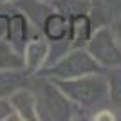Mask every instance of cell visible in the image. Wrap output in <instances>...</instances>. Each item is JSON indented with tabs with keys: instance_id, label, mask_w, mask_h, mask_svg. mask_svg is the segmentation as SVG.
Returning a JSON list of instances; mask_svg holds the SVG:
<instances>
[{
	"instance_id": "obj_1",
	"label": "cell",
	"mask_w": 121,
	"mask_h": 121,
	"mask_svg": "<svg viewBox=\"0 0 121 121\" xmlns=\"http://www.w3.org/2000/svg\"><path fill=\"white\" fill-rule=\"evenodd\" d=\"M54 83L76 107L74 119H80V114H85V119H91L92 112H96L98 108L110 107L108 80L105 71L85 74L72 80H54Z\"/></svg>"
},
{
	"instance_id": "obj_2",
	"label": "cell",
	"mask_w": 121,
	"mask_h": 121,
	"mask_svg": "<svg viewBox=\"0 0 121 121\" xmlns=\"http://www.w3.org/2000/svg\"><path fill=\"white\" fill-rule=\"evenodd\" d=\"M31 91L36 99L38 121H69L76 117V107L47 76L33 74L29 78Z\"/></svg>"
},
{
	"instance_id": "obj_3",
	"label": "cell",
	"mask_w": 121,
	"mask_h": 121,
	"mask_svg": "<svg viewBox=\"0 0 121 121\" xmlns=\"http://www.w3.org/2000/svg\"><path fill=\"white\" fill-rule=\"evenodd\" d=\"M103 71L105 69L92 58L91 52L85 47H72L56 63L40 71L38 74L52 78V80H72V78H80V76H85V74L103 72Z\"/></svg>"
},
{
	"instance_id": "obj_4",
	"label": "cell",
	"mask_w": 121,
	"mask_h": 121,
	"mask_svg": "<svg viewBox=\"0 0 121 121\" xmlns=\"http://www.w3.org/2000/svg\"><path fill=\"white\" fill-rule=\"evenodd\" d=\"M85 49L103 69L121 65V43L114 36L110 25H101V27L94 29Z\"/></svg>"
},
{
	"instance_id": "obj_5",
	"label": "cell",
	"mask_w": 121,
	"mask_h": 121,
	"mask_svg": "<svg viewBox=\"0 0 121 121\" xmlns=\"http://www.w3.org/2000/svg\"><path fill=\"white\" fill-rule=\"evenodd\" d=\"M31 38H33V27H31L29 20L25 18V15L22 11H18L16 7H11L5 40L9 42L18 52L24 54V49H25V45H27V42H29Z\"/></svg>"
},
{
	"instance_id": "obj_6",
	"label": "cell",
	"mask_w": 121,
	"mask_h": 121,
	"mask_svg": "<svg viewBox=\"0 0 121 121\" xmlns=\"http://www.w3.org/2000/svg\"><path fill=\"white\" fill-rule=\"evenodd\" d=\"M49 54V42L42 35L33 36L24 49V71L25 74H38L45 67V60Z\"/></svg>"
},
{
	"instance_id": "obj_7",
	"label": "cell",
	"mask_w": 121,
	"mask_h": 121,
	"mask_svg": "<svg viewBox=\"0 0 121 121\" xmlns=\"http://www.w3.org/2000/svg\"><path fill=\"white\" fill-rule=\"evenodd\" d=\"M11 5L16 7L18 11H22L25 15V18L29 20L31 27L42 35L43 20L52 13V5L49 2H42V0H15Z\"/></svg>"
},
{
	"instance_id": "obj_8",
	"label": "cell",
	"mask_w": 121,
	"mask_h": 121,
	"mask_svg": "<svg viewBox=\"0 0 121 121\" xmlns=\"http://www.w3.org/2000/svg\"><path fill=\"white\" fill-rule=\"evenodd\" d=\"M9 101L15 112L20 116L22 121H38V114H36V99L35 94L31 91L29 85L22 87L15 94L9 96Z\"/></svg>"
},
{
	"instance_id": "obj_9",
	"label": "cell",
	"mask_w": 121,
	"mask_h": 121,
	"mask_svg": "<svg viewBox=\"0 0 121 121\" xmlns=\"http://www.w3.org/2000/svg\"><path fill=\"white\" fill-rule=\"evenodd\" d=\"M42 36L49 42H58L63 38H71V22L63 15L52 11L42 25Z\"/></svg>"
},
{
	"instance_id": "obj_10",
	"label": "cell",
	"mask_w": 121,
	"mask_h": 121,
	"mask_svg": "<svg viewBox=\"0 0 121 121\" xmlns=\"http://www.w3.org/2000/svg\"><path fill=\"white\" fill-rule=\"evenodd\" d=\"M29 74L24 69H0V98H9L18 89L29 83Z\"/></svg>"
},
{
	"instance_id": "obj_11",
	"label": "cell",
	"mask_w": 121,
	"mask_h": 121,
	"mask_svg": "<svg viewBox=\"0 0 121 121\" xmlns=\"http://www.w3.org/2000/svg\"><path fill=\"white\" fill-rule=\"evenodd\" d=\"M71 22V40L74 47H85L89 38L94 33V24H92V18L89 13L85 15H78L74 18H69Z\"/></svg>"
},
{
	"instance_id": "obj_12",
	"label": "cell",
	"mask_w": 121,
	"mask_h": 121,
	"mask_svg": "<svg viewBox=\"0 0 121 121\" xmlns=\"http://www.w3.org/2000/svg\"><path fill=\"white\" fill-rule=\"evenodd\" d=\"M52 11L63 15L65 18H74L78 15H91L92 11V0H52L51 2Z\"/></svg>"
},
{
	"instance_id": "obj_13",
	"label": "cell",
	"mask_w": 121,
	"mask_h": 121,
	"mask_svg": "<svg viewBox=\"0 0 121 121\" xmlns=\"http://www.w3.org/2000/svg\"><path fill=\"white\" fill-rule=\"evenodd\" d=\"M107 80H108V96H110V107L121 117V65L105 69Z\"/></svg>"
},
{
	"instance_id": "obj_14",
	"label": "cell",
	"mask_w": 121,
	"mask_h": 121,
	"mask_svg": "<svg viewBox=\"0 0 121 121\" xmlns=\"http://www.w3.org/2000/svg\"><path fill=\"white\" fill-rule=\"evenodd\" d=\"M0 69H24V54L5 38L0 40Z\"/></svg>"
},
{
	"instance_id": "obj_15",
	"label": "cell",
	"mask_w": 121,
	"mask_h": 121,
	"mask_svg": "<svg viewBox=\"0 0 121 121\" xmlns=\"http://www.w3.org/2000/svg\"><path fill=\"white\" fill-rule=\"evenodd\" d=\"M0 121H22L15 112L9 98H0Z\"/></svg>"
},
{
	"instance_id": "obj_16",
	"label": "cell",
	"mask_w": 121,
	"mask_h": 121,
	"mask_svg": "<svg viewBox=\"0 0 121 121\" xmlns=\"http://www.w3.org/2000/svg\"><path fill=\"white\" fill-rule=\"evenodd\" d=\"M119 119L117 112L112 108V107H103V108H98L96 112H92L91 121H116Z\"/></svg>"
},
{
	"instance_id": "obj_17",
	"label": "cell",
	"mask_w": 121,
	"mask_h": 121,
	"mask_svg": "<svg viewBox=\"0 0 121 121\" xmlns=\"http://www.w3.org/2000/svg\"><path fill=\"white\" fill-rule=\"evenodd\" d=\"M110 29H112V33H114V36H116L117 40H119V43H121V16L116 18V20L110 24Z\"/></svg>"
},
{
	"instance_id": "obj_18",
	"label": "cell",
	"mask_w": 121,
	"mask_h": 121,
	"mask_svg": "<svg viewBox=\"0 0 121 121\" xmlns=\"http://www.w3.org/2000/svg\"><path fill=\"white\" fill-rule=\"evenodd\" d=\"M13 2H15V0H0V4H2V5H11Z\"/></svg>"
},
{
	"instance_id": "obj_19",
	"label": "cell",
	"mask_w": 121,
	"mask_h": 121,
	"mask_svg": "<svg viewBox=\"0 0 121 121\" xmlns=\"http://www.w3.org/2000/svg\"><path fill=\"white\" fill-rule=\"evenodd\" d=\"M42 2H49V4H51V2H52V0H42Z\"/></svg>"
}]
</instances>
